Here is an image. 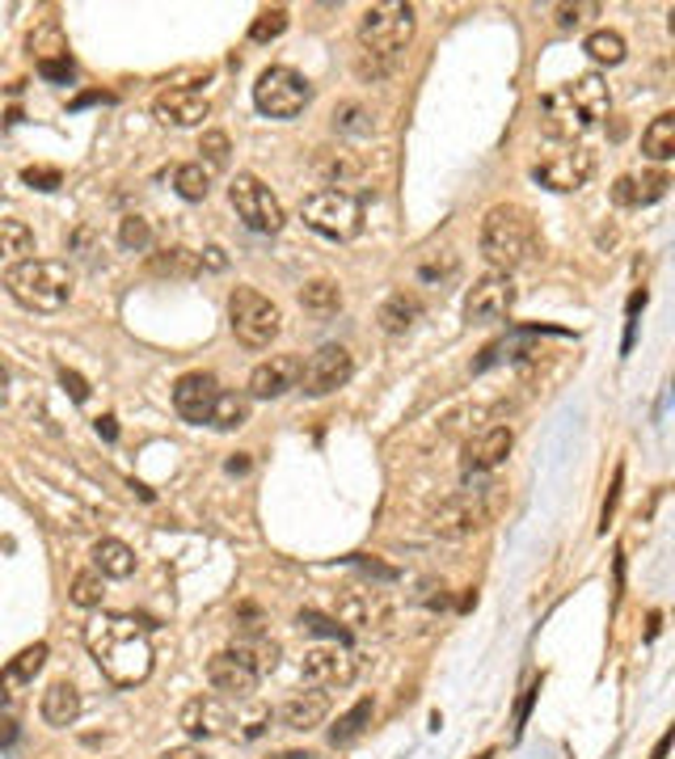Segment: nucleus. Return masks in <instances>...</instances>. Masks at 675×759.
Instances as JSON below:
<instances>
[{
	"mask_svg": "<svg viewBox=\"0 0 675 759\" xmlns=\"http://www.w3.org/2000/svg\"><path fill=\"white\" fill-rule=\"evenodd\" d=\"M85 646L94 654L97 671L114 684V688H135L153 675V637L148 629L135 621V616H123V612H101L85 625Z\"/></svg>",
	"mask_w": 675,
	"mask_h": 759,
	"instance_id": "1",
	"label": "nucleus"
},
{
	"mask_svg": "<svg viewBox=\"0 0 675 759\" xmlns=\"http://www.w3.org/2000/svg\"><path fill=\"white\" fill-rule=\"evenodd\" d=\"M76 275L68 262L56 257H26L4 270V291L26 309V313H60L72 300Z\"/></svg>",
	"mask_w": 675,
	"mask_h": 759,
	"instance_id": "2",
	"label": "nucleus"
},
{
	"mask_svg": "<svg viewBox=\"0 0 675 759\" xmlns=\"http://www.w3.org/2000/svg\"><path fill=\"white\" fill-rule=\"evenodd\" d=\"M478 241H482L485 262L498 275H511V270H519L537 253V224H532V216L519 203H498V207L485 212Z\"/></svg>",
	"mask_w": 675,
	"mask_h": 759,
	"instance_id": "3",
	"label": "nucleus"
},
{
	"mask_svg": "<svg viewBox=\"0 0 675 759\" xmlns=\"http://www.w3.org/2000/svg\"><path fill=\"white\" fill-rule=\"evenodd\" d=\"M228 325H232V338L241 347L266 350L279 338V329H284V313L257 287H232L228 291Z\"/></svg>",
	"mask_w": 675,
	"mask_h": 759,
	"instance_id": "4",
	"label": "nucleus"
},
{
	"mask_svg": "<svg viewBox=\"0 0 675 759\" xmlns=\"http://www.w3.org/2000/svg\"><path fill=\"white\" fill-rule=\"evenodd\" d=\"M410 38H414V4L385 0L359 17V51H367V56L397 63V56L410 47Z\"/></svg>",
	"mask_w": 675,
	"mask_h": 759,
	"instance_id": "5",
	"label": "nucleus"
},
{
	"mask_svg": "<svg viewBox=\"0 0 675 759\" xmlns=\"http://www.w3.org/2000/svg\"><path fill=\"white\" fill-rule=\"evenodd\" d=\"M498 490L503 485H482V490H460L431 510V532L444 540H465L473 532H482L485 523L494 519V506H498Z\"/></svg>",
	"mask_w": 675,
	"mask_h": 759,
	"instance_id": "6",
	"label": "nucleus"
},
{
	"mask_svg": "<svg viewBox=\"0 0 675 759\" xmlns=\"http://www.w3.org/2000/svg\"><path fill=\"white\" fill-rule=\"evenodd\" d=\"M300 216L313 232H322L329 241H354L363 232V203L351 190H313L300 203Z\"/></svg>",
	"mask_w": 675,
	"mask_h": 759,
	"instance_id": "7",
	"label": "nucleus"
},
{
	"mask_svg": "<svg viewBox=\"0 0 675 759\" xmlns=\"http://www.w3.org/2000/svg\"><path fill=\"white\" fill-rule=\"evenodd\" d=\"M228 203H232L237 220L245 224V228H254V232H266V237H275L284 228V220H288L284 216V203L275 198V190L266 186V182H257L254 173H237L232 178Z\"/></svg>",
	"mask_w": 675,
	"mask_h": 759,
	"instance_id": "8",
	"label": "nucleus"
},
{
	"mask_svg": "<svg viewBox=\"0 0 675 759\" xmlns=\"http://www.w3.org/2000/svg\"><path fill=\"white\" fill-rule=\"evenodd\" d=\"M254 101H257V110L270 115V119H296V115L313 101V85H309L296 68L275 63V68H266V72L257 76Z\"/></svg>",
	"mask_w": 675,
	"mask_h": 759,
	"instance_id": "9",
	"label": "nucleus"
},
{
	"mask_svg": "<svg viewBox=\"0 0 675 759\" xmlns=\"http://www.w3.org/2000/svg\"><path fill=\"white\" fill-rule=\"evenodd\" d=\"M532 178L557 194H575L595 178V153L587 144H557L549 157L532 165Z\"/></svg>",
	"mask_w": 675,
	"mask_h": 759,
	"instance_id": "10",
	"label": "nucleus"
},
{
	"mask_svg": "<svg viewBox=\"0 0 675 759\" xmlns=\"http://www.w3.org/2000/svg\"><path fill=\"white\" fill-rule=\"evenodd\" d=\"M351 372H354L351 350L329 342L317 354H309V363L300 368V393L304 397H329V393H338L351 380Z\"/></svg>",
	"mask_w": 675,
	"mask_h": 759,
	"instance_id": "11",
	"label": "nucleus"
},
{
	"mask_svg": "<svg viewBox=\"0 0 675 759\" xmlns=\"http://www.w3.org/2000/svg\"><path fill=\"white\" fill-rule=\"evenodd\" d=\"M354 654H347L338 641L334 646H313V650H304V659H300V679H304V688H317V692H329V688H347L354 679Z\"/></svg>",
	"mask_w": 675,
	"mask_h": 759,
	"instance_id": "12",
	"label": "nucleus"
},
{
	"mask_svg": "<svg viewBox=\"0 0 675 759\" xmlns=\"http://www.w3.org/2000/svg\"><path fill=\"white\" fill-rule=\"evenodd\" d=\"M515 296H519V287L511 284V275H498V270H490L485 279L469 287V296H465V316L469 321H503V316L515 309Z\"/></svg>",
	"mask_w": 675,
	"mask_h": 759,
	"instance_id": "13",
	"label": "nucleus"
},
{
	"mask_svg": "<svg viewBox=\"0 0 675 759\" xmlns=\"http://www.w3.org/2000/svg\"><path fill=\"white\" fill-rule=\"evenodd\" d=\"M232 722H237L232 704L216 692L191 696V700L182 704V713H178V726L186 730L191 738H225L228 730H232Z\"/></svg>",
	"mask_w": 675,
	"mask_h": 759,
	"instance_id": "14",
	"label": "nucleus"
},
{
	"mask_svg": "<svg viewBox=\"0 0 675 759\" xmlns=\"http://www.w3.org/2000/svg\"><path fill=\"white\" fill-rule=\"evenodd\" d=\"M587 126H595L579 110V101L570 97V89H553L541 97V131L557 144H575Z\"/></svg>",
	"mask_w": 675,
	"mask_h": 759,
	"instance_id": "15",
	"label": "nucleus"
},
{
	"mask_svg": "<svg viewBox=\"0 0 675 759\" xmlns=\"http://www.w3.org/2000/svg\"><path fill=\"white\" fill-rule=\"evenodd\" d=\"M300 359L296 354H270V359H262L254 372H250V401H275V397H284L291 388H300Z\"/></svg>",
	"mask_w": 675,
	"mask_h": 759,
	"instance_id": "16",
	"label": "nucleus"
},
{
	"mask_svg": "<svg viewBox=\"0 0 675 759\" xmlns=\"http://www.w3.org/2000/svg\"><path fill=\"white\" fill-rule=\"evenodd\" d=\"M216 397H220V388H216V376H207V372H186L173 384V410L182 413L186 422H194V426L207 422Z\"/></svg>",
	"mask_w": 675,
	"mask_h": 759,
	"instance_id": "17",
	"label": "nucleus"
},
{
	"mask_svg": "<svg viewBox=\"0 0 675 759\" xmlns=\"http://www.w3.org/2000/svg\"><path fill=\"white\" fill-rule=\"evenodd\" d=\"M313 173L325 182V190H347L354 186L359 178H367V160L359 157V153H351V148H317L313 153Z\"/></svg>",
	"mask_w": 675,
	"mask_h": 759,
	"instance_id": "18",
	"label": "nucleus"
},
{
	"mask_svg": "<svg viewBox=\"0 0 675 759\" xmlns=\"http://www.w3.org/2000/svg\"><path fill=\"white\" fill-rule=\"evenodd\" d=\"M511 426H485L482 435L465 443V473L469 477H482L490 469H498L507 456H511Z\"/></svg>",
	"mask_w": 675,
	"mask_h": 759,
	"instance_id": "19",
	"label": "nucleus"
},
{
	"mask_svg": "<svg viewBox=\"0 0 675 759\" xmlns=\"http://www.w3.org/2000/svg\"><path fill=\"white\" fill-rule=\"evenodd\" d=\"M207 684H212V692L225 696V700H250V696L257 692V675L241 663L232 650L216 654V659L207 663Z\"/></svg>",
	"mask_w": 675,
	"mask_h": 759,
	"instance_id": "20",
	"label": "nucleus"
},
{
	"mask_svg": "<svg viewBox=\"0 0 675 759\" xmlns=\"http://www.w3.org/2000/svg\"><path fill=\"white\" fill-rule=\"evenodd\" d=\"M153 115H157L165 126H198L207 115H212V101L198 94V89L178 85V89H165V94H157V101H153Z\"/></svg>",
	"mask_w": 675,
	"mask_h": 759,
	"instance_id": "21",
	"label": "nucleus"
},
{
	"mask_svg": "<svg viewBox=\"0 0 675 759\" xmlns=\"http://www.w3.org/2000/svg\"><path fill=\"white\" fill-rule=\"evenodd\" d=\"M47 654H51V650H47V641H34V646H26V650H22L13 663L0 671V696H4V700H22V692L31 688L34 675H38V671H43V663H47Z\"/></svg>",
	"mask_w": 675,
	"mask_h": 759,
	"instance_id": "22",
	"label": "nucleus"
},
{
	"mask_svg": "<svg viewBox=\"0 0 675 759\" xmlns=\"http://www.w3.org/2000/svg\"><path fill=\"white\" fill-rule=\"evenodd\" d=\"M325 718H329V696L317 692V688L296 692V696H288V700L279 704V722H284L288 730H300V734L317 730Z\"/></svg>",
	"mask_w": 675,
	"mask_h": 759,
	"instance_id": "23",
	"label": "nucleus"
},
{
	"mask_svg": "<svg viewBox=\"0 0 675 759\" xmlns=\"http://www.w3.org/2000/svg\"><path fill=\"white\" fill-rule=\"evenodd\" d=\"M672 186V178L663 173V169H650V173H625V178H616V186H612V198L620 203V207H650V203H659L663 194Z\"/></svg>",
	"mask_w": 675,
	"mask_h": 759,
	"instance_id": "24",
	"label": "nucleus"
},
{
	"mask_svg": "<svg viewBox=\"0 0 675 759\" xmlns=\"http://www.w3.org/2000/svg\"><path fill=\"white\" fill-rule=\"evenodd\" d=\"M338 621H347L354 629H381L388 621V607L376 591H347L338 600Z\"/></svg>",
	"mask_w": 675,
	"mask_h": 759,
	"instance_id": "25",
	"label": "nucleus"
},
{
	"mask_svg": "<svg viewBox=\"0 0 675 759\" xmlns=\"http://www.w3.org/2000/svg\"><path fill=\"white\" fill-rule=\"evenodd\" d=\"M38 713H43L47 726L68 730L81 718V692H76L68 679H56V684L43 692V700H38Z\"/></svg>",
	"mask_w": 675,
	"mask_h": 759,
	"instance_id": "26",
	"label": "nucleus"
},
{
	"mask_svg": "<svg viewBox=\"0 0 675 759\" xmlns=\"http://www.w3.org/2000/svg\"><path fill=\"white\" fill-rule=\"evenodd\" d=\"M89 557H94V569L101 578H131V574H135V549L114 537L97 540Z\"/></svg>",
	"mask_w": 675,
	"mask_h": 759,
	"instance_id": "27",
	"label": "nucleus"
},
{
	"mask_svg": "<svg viewBox=\"0 0 675 759\" xmlns=\"http://www.w3.org/2000/svg\"><path fill=\"white\" fill-rule=\"evenodd\" d=\"M232 654L262 679V675H270V671L279 666V654H284V650H279V641H270V632H257V637H237Z\"/></svg>",
	"mask_w": 675,
	"mask_h": 759,
	"instance_id": "28",
	"label": "nucleus"
},
{
	"mask_svg": "<svg viewBox=\"0 0 675 759\" xmlns=\"http://www.w3.org/2000/svg\"><path fill=\"white\" fill-rule=\"evenodd\" d=\"M570 89V97L579 101V110L591 119V123H600L604 115H608V106H612V89H608V81L600 76V72H587V76H579L575 85H566Z\"/></svg>",
	"mask_w": 675,
	"mask_h": 759,
	"instance_id": "29",
	"label": "nucleus"
},
{
	"mask_svg": "<svg viewBox=\"0 0 675 759\" xmlns=\"http://www.w3.org/2000/svg\"><path fill=\"white\" fill-rule=\"evenodd\" d=\"M419 316H422V300L414 291H393L385 304H381L376 321H381L385 334H406V329H414Z\"/></svg>",
	"mask_w": 675,
	"mask_h": 759,
	"instance_id": "30",
	"label": "nucleus"
},
{
	"mask_svg": "<svg viewBox=\"0 0 675 759\" xmlns=\"http://www.w3.org/2000/svg\"><path fill=\"white\" fill-rule=\"evenodd\" d=\"M250 410H254L250 393H220L212 413H207V426H216V431H241L250 422Z\"/></svg>",
	"mask_w": 675,
	"mask_h": 759,
	"instance_id": "31",
	"label": "nucleus"
},
{
	"mask_svg": "<svg viewBox=\"0 0 675 759\" xmlns=\"http://www.w3.org/2000/svg\"><path fill=\"white\" fill-rule=\"evenodd\" d=\"M642 153L654 165H663V160L675 157V115L672 110H663V115H654L650 126L642 131Z\"/></svg>",
	"mask_w": 675,
	"mask_h": 759,
	"instance_id": "32",
	"label": "nucleus"
},
{
	"mask_svg": "<svg viewBox=\"0 0 675 759\" xmlns=\"http://www.w3.org/2000/svg\"><path fill=\"white\" fill-rule=\"evenodd\" d=\"M148 270L161 275V279H194L203 266H198V253L173 245V250L153 253V257H148Z\"/></svg>",
	"mask_w": 675,
	"mask_h": 759,
	"instance_id": "33",
	"label": "nucleus"
},
{
	"mask_svg": "<svg viewBox=\"0 0 675 759\" xmlns=\"http://www.w3.org/2000/svg\"><path fill=\"white\" fill-rule=\"evenodd\" d=\"M173 190L186 198V203H203L212 194V169L203 160H186L173 169Z\"/></svg>",
	"mask_w": 675,
	"mask_h": 759,
	"instance_id": "34",
	"label": "nucleus"
},
{
	"mask_svg": "<svg viewBox=\"0 0 675 759\" xmlns=\"http://www.w3.org/2000/svg\"><path fill=\"white\" fill-rule=\"evenodd\" d=\"M372 713H376L372 700H359L354 709H347V713L334 722V730H329V747H351L354 738L372 726Z\"/></svg>",
	"mask_w": 675,
	"mask_h": 759,
	"instance_id": "35",
	"label": "nucleus"
},
{
	"mask_svg": "<svg viewBox=\"0 0 675 759\" xmlns=\"http://www.w3.org/2000/svg\"><path fill=\"white\" fill-rule=\"evenodd\" d=\"M300 304H304V313L313 316H329L342 309V287L334 284V279H313V284L300 287Z\"/></svg>",
	"mask_w": 675,
	"mask_h": 759,
	"instance_id": "36",
	"label": "nucleus"
},
{
	"mask_svg": "<svg viewBox=\"0 0 675 759\" xmlns=\"http://www.w3.org/2000/svg\"><path fill=\"white\" fill-rule=\"evenodd\" d=\"M334 131L338 135H372L376 131V110L363 101H342L334 110Z\"/></svg>",
	"mask_w": 675,
	"mask_h": 759,
	"instance_id": "37",
	"label": "nucleus"
},
{
	"mask_svg": "<svg viewBox=\"0 0 675 759\" xmlns=\"http://www.w3.org/2000/svg\"><path fill=\"white\" fill-rule=\"evenodd\" d=\"M0 257L9 262L34 257V232L22 220H0Z\"/></svg>",
	"mask_w": 675,
	"mask_h": 759,
	"instance_id": "38",
	"label": "nucleus"
},
{
	"mask_svg": "<svg viewBox=\"0 0 675 759\" xmlns=\"http://www.w3.org/2000/svg\"><path fill=\"white\" fill-rule=\"evenodd\" d=\"M31 51L38 63H56V60H68V38L64 31L56 26V22H43L38 31L31 34Z\"/></svg>",
	"mask_w": 675,
	"mask_h": 759,
	"instance_id": "39",
	"label": "nucleus"
},
{
	"mask_svg": "<svg viewBox=\"0 0 675 759\" xmlns=\"http://www.w3.org/2000/svg\"><path fill=\"white\" fill-rule=\"evenodd\" d=\"M587 56L595 63H608V68H616V63H625V38L616 31H591L587 34Z\"/></svg>",
	"mask_w": 675,
	"mask_h": 759,
	"instance_id": "40",
	"label": "nucleus"
},
{
	"mask_svg": "<svg viewBox=\"0 0 675 759\" xmlns=\"http://www.w3.org/2000/svg\"><path fill=\"white\" fill-rule=\"evenodd\" d=\"M291 26L288 9L284 4H275V9H262L254 22H250V43H275V38H284V31Z\"/></svg>",
	"mask_w": 675,
	"mask_h": 759,
	"instance_id": "41",
	"label": "nucleus"
},
{
	"mask_svg": "<svg viewBox=\"0 0 675 759\" xmlns=\"http://www.w3.org/2000/svg\"><path fill=\"white\" fill-rule=\"evenodd\" d=\"M101 595H106V578L97 569H81L72 578V587H68V600L76 607H101Z\"/></svg>",
	"mask_w": 675,
	"mask_h": 759,
	"instance_id": "42",
	"label": "nucleus"
},
{
	"mask_svg": "<svg viewBox=\"0 0 675 759\" xmlns=\"http://www.w3.org/2000/svg\"><path fill=\"white\" fill-rule=\"evenodd\" d=\"M591 17H600V4L595 0H562V4H553V22H557V31H582Z\"/></svg>",
	"mask_w": 675,
	"mask_h": 759,
	"instance_id": "43",
	"label": "nucleus"
},
{
	"mask_svg": "<svg viewBox=\"0 0 675 759\" xmlns=\"http://www.w3.org/2000/svg\"><path fill=\"white\" fill-rule=\"evenodd\" d=\"M119 241H123V250H131V253L153 250V220H144V216H123V224H119Z\"/></svg>",
	"mask_w": 675,
	"mask_h": 759,
	"instance_id": "44",
	"label": "nucleus"
},
{
	"mask_svg": "<svg viewBox=\"0 0 675 759\" xmlns=\"http://www.w3.org/2000/svg\"><path fill=\"white\" fill-rule=\"evenodd\" d=\"M456 266H460V262H456V253H451V250L426 253V257L419 262V279H422V284H444V279H451V275H456Z\"/></svg>",
	"mask_w": 675,
	"mask_h": 759,
	"instance_id": "45",
	"label": "nucleus"
},
{
	"mask_svg": "<svg viewBox=\"0 0 675 759\" xmlns=\"http://www.w3.org/2000/svg\"><path fill=\"white\" fill-rule=\"evenodd\" d=\"M198 153H203V160H207L212 169H225L228 153H232V144H228L225 131H203V140H198Z\"/></svg>",
	"mask_w": 675,
	"mask_h": 759,
	"instance_id": "46",
	"label": "nucleus"
},
{
	"mask_svg": "<svg viewBox=\"0 0 675 759\" xmlns=\"http://www.w3.org/2000/svg\"><path fill=\"white\" fill-rule=\"evenodd\" d=\"M354 72H359L363 81H385L388 72H393V60H381V56L359 51V56H354Z\"/></svg>",
	"mask_w": 675,
	"mask_h": 759,
	"instance_id": "47",
	"label": "nucleus"
},
{
	"mask_svg": "<svg viewBox=\"0 0 675 759\" xmlns=\"http://www.w3.org/2000/svg\"><path fill=\"white\" fill-rule=\"evenodd\" d=\"M300 625H304V629H313V632H322V637H334L338 646L347 641V629H342L338 621H329V616H317V612H300Z\"/></svg>",
	"mask_w": 675,
	"mask_h": 759,
	"instance_id": "48",
	"label": "nucleus"
},
{
	"mask_svg": "<svg viewBox=\"0 0 675 759\" xmlns=\"http://www.w3.org/2000/svg\"><path fill=\"white\" fill-rule=\"evenodd\" d=\"M60 384L68 388V397H72V401H89V393H94V388H89V380L81 376V372H72V368H64V363H60Z\"/></svg>",
	"mask_w": 675,
	"mask_h": 759,
	"instance_id": "49",
	"label": "nucleus"
},
{
	"mask_svg": "<svg viewBox=\"0 0 675 759\" xmlns=\"http://www.w3.org/2000/svg\"><path fill=\"white\" fill-rule=\"evenodd\" d=\"M237 726H245V730H241L245 738H257L262 730L270 726V709H266V704H257V709H250L245 718H237Z\"/></svg>",
	"mask_w": 675,
	"mask_h": 759,
	"instance_id": "50",
	"label": "nucleus"
},
{
	"mask_svg": "<svg viewBox=\"0 0 675 759\" xmlns=\"http://www.w3.org/2000/svg\"><path fill=\"white\" fill-rule=\"evenodd\" d=\"M620 481H625V469H616V473H612L608 498H604V510H600V532H608V523H612V510H616V498H620Z\"/></svg>",
	"mask_w": 675,
	"mask_h": 759,
	"instance_id": "51",
	"label": "nucleus"
},
{
	"mask_svg": "<svg viewBox=\"0 0 675 759\" xmlns=\"http://www.w3.org/2000/svg\"><path fill=\"white\" fill-rule=\"evenodd\" d=\"M22 178H26L31 186H38V190H56V186H60V169H43V165H38V169L31 165V169H26Z\"/></svg>",
	"mask_w": 675,
	"mask_h": 759,
	"instance_id": "52",
	"label": "nucleus"
},
{
	"mask_svg": "<svg viewBox=\"0 0 675 759\" xmlns=\"http://www.w3.org/2000/svg\"><path fill=\"white\" fill-rule=\"evenodd\" d=\"M38 72L47 81H72V60H56V63H38Z\"/></svg>",
	"mask_w": 675,
	"mask_h": 759,
	"instance_id": "53",
	"label": "nucleus"
},
{
	"mask_svg": "<svg viewBox=\"0 0 675 759\" xmlns=\"http://www.w3.org/2000/svg\"><path fill=\"white\" fill-rule=\"evenodd\" d=\"M198 266H207V270H225L228 266L225 250H220V245H207V250L198 253Z\"/></svg>",
	"mask_w": 675,
	"mask_h": 759,
	"instance_id": "54",
	"label": "nucleus"
},
{
	"mask_svg": "<svg viewBox=\"0 0 675 759\" xmlns=\"http://www.w3.org/2000/svg\"><path fill=\"white\" fill-rule=\"evenodd\" d=\"M354 566H363L367 574H376V578H385V582H397V569L381 566V562H372V557H354Z\"/></svg>",
	"mask_w": 675,
	"mask_h": 759,
	"instance_id": "55",
	"label": "nucleus"
},
{
	"mask_svg": "<svg viewBox=\"0 0 675 759\" xmlns=\"http://www.w3.org/2000/svg\"><path fill=\"white\" fill-rule=\"evenodd\" d=\"M537 692H541V688H537V684H532V688H528V692H523V700H519V713H515V722H519V726H523V722H528V709H532V700H537ZM515 726V730H519Z\"/></svg>",
	"mask_w": 675,
	"mask_h": 759,
	"instance_id": "56",
	"label": "nucleus"
},
{
	"mask_svg": "<svg viewBox=\"0 0 675 759\" xmlns=\"http://www.w3.org/2000/svg\"><path fill=\"white\" fill-rule=\"evenodd\" d=\"M157 759H203V751H198V747H169V751H161Z\"/></svg>",
	"mask_w": 675,
	"mask_h": 759,
	"instance_id": "57",
	"label": "nucleus"
},
{
	"mask_svg": "<svg viewBox=\"0 0 675 759\" xmlns=\"http://www.w3.org/2000/svg\"><path fill=\"white\" fill-rule=\"evenodd\" d=\"M17 738V722L13 718H0V747H9Z\"/></svg>",
	"mask_w": 675,
	"mask_h": 759,
	"instance_id": "58",
	"label": "nucleus"
},
{
	"mask_svg": "<svg viewBox=\"0 0 675 759\" xmlns=\"http://www.w3.org/2000/svg\"><path fill=\"white\" fill-rule=\"evenodd\" d=\"M97 431H101L106 439H114V435H119V426H114V418H97Z\"/></svg>",
	"mask_w": 675,
	"mask_h": 759,
	"instance_id": "59",
	"label": "nucleus"
},
{
	"mask_svg": "<svg viewBox=\"0 0 675 759\" xmlns=\"http://www.w3.org/2000/svg\"><path fill=\"white\" fill-rule=\"evenodd\" d=\"M4 401H9V368L0 363V406H4Z\"/></svg>",
	"mask_w": 675,
	"mask_h": 759,
	"instance_id": "60",
	"label": "nucleus"
},
{
	"mask_svg": "<svg viewBox=\"0 0 675 759\" xmlns=\"http://www.w3.org/2000/svg\"><path fill=\"white\" fill-rule=\"evenodd\" d=\"M667 747H672V730L659 738V747H654V759H667Z\"/></svg>",
	"mask_w": 675,
	"mask_h": 759,
	"instance_id": "61",
	"label": "nucleus"
},
{
	"mask_svg": "<svg viewBox=\"0 0 675 759\" xmlns=\"http://www.w3.org/2000/svg\"><path fill=\"white\" fill-rule=\"evenodd\" d=\"M266 759H317L313 751H279V756H266Z\"/></svg>",
	"mask_w": 675,
	"mask_h": 759,
	"instance_id": "62",
	"label": "nucleus"
},
{
	"mask_svg": "<svg viewBox=\"0 0 675 759\" xmlns=\"http://www.w3.org/2000/svg\"><path fill=\"white\" fill-rule=\"evenodd\" d=\"M250 469V460L245 456H237V460H228V473H245Z\"/></svg>",
	"mask_w": 675,
	"mask_h": 759,
	"instance_id": "63",
	"label": "nucleus"
}]
</instances>
